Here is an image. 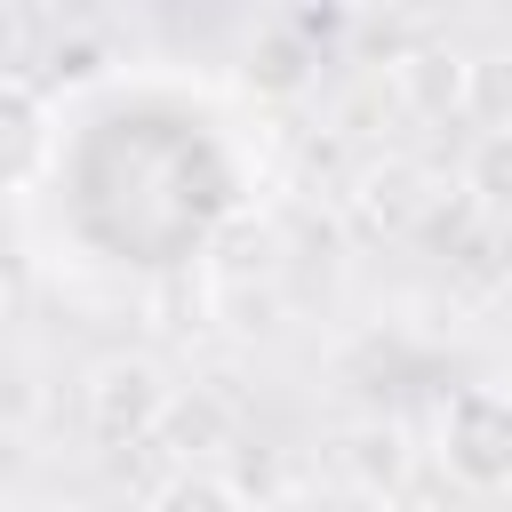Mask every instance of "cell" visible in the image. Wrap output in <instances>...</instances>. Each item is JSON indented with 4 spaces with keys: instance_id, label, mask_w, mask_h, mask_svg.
Here are the masks:
<instances>
[{
    "instance_id": "ba28073f",
    "label": "cell",
    "mask_w": 512,
    "mask_h": 512,
    "mask_svg": "<svg viewBox=\"0 0 512 512\" xmlns=\"http://www.w3.org/2000/svg\"><path fill=\"white\" fill-rule=\"evenodd\" d=\"M16 512H40V504H16Z\"/></svg>"
},
{
    "instance_id": "6da1fadb",
    "label": "cell",
    "mask_w": 512,
    "mask_h": 512,
    "mask_svg": "<svg viewBox=\"0 0 512 512\" xmlns=\"http://www.w3.org/2000/svg\"><path fill=\"white\" fill-rule=\"evenodd\" d=\"M440 456H448L456 480L504 488V480H512V400L488 392V384L456 392V400L440 408Z\"/></svg>"
},
{
    "instance_id": "5b68a950",
    "label": "cell",
    "mask_w": 512,
    "mask_h": 512,
    "mask_svg": "<svg viewBox=\"0 0 512 512\" xmlns=\"http://www.w3.org/2000/svg\"><path fill=\"white\" fill-rule=\"evenodd\" d=\"M152 512H240V496L224 488V480H208V472H184V480H168L160 488V504Z\"/></svg>"
},
{
    "instance_id": "3957f363",
    "label": "cell",
    "mask_w": 512,
    "mask_h": 512,
    "mask_svg": "<svg viewBox=\"0 0 512 512\" xmlns=\"http://www.w3.org/2000/svg\"><path fill=\"white\" fill-rule=\"evenodd\" d=\"M400 88H408V104H416V112H456V104H472V64H464V56L424 48V56H408V64H400Z\"/></svg>"
},
{
    "instance_id": "277c9868",
    "label": "cell",
    "mask_w": 512,
    "mask_h": 512,
    "mask_svg": "<svg viewBox=\"0 0 512 512\" xmlns=\"http://www.w3.org/2000/svg\"><path fill=\"white\" fill-rule=\"evenodd\" d=\"M464 192H480V200H512V128H488V136L472 144V160H464Z\"/></svg>"
},
{
    "instance_id": "8992f818",
    "label": "cell",
    "mask_w": 512,
    "mask_h": 512,
    "mask_svg": "<svg viewBox=\"0 0 512 512\" xmlns=\"http://www.w3.org/2000/svg\"><path fill=\"white\" fill-rule=\"evenodd\" d=\"M472 112L496 120V128H512V120H504V112H512V56H480V64H472Z\"/></svg>"
},
{
    "instance_id": "52a82bcc",
    "label": "cell",
    "mask_w": 512,
    "mask_h": 512,
    "mask_svg": "<svg viewBox=\"0 0 512 512\" xmlns=\"http://www.w3.org/2000/svg\"><path fill=\"white\" fill-rule=\"evenodd\" d=\"M296 80H304V48L288 32H272L264 40V88H296Z\"/></svg>"
},
{
    "instance_id": "7a4b0ae2",
    "label": "cell",
    "mask_w": 512,
    "mask_h": 512,
    "mask_svg": "<svg viewBox=\"0 0 512 512\" xmlns=\"http://www.w3.org/2000/svg\"><path fill=\"white\" fill-rule=\"evenodd\" d=\"M160 376L152 368H136V360H120V368H104L96 376V424L104 432H136V424H152L160 416Z\"/></svg>"
}]
</instances>
